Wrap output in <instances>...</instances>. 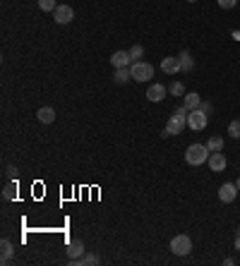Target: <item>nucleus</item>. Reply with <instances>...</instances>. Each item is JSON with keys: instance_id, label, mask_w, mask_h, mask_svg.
I'll use <instances>...</instances> for the list:
<instances>
[{"instance_id": "nucleus-4", "label": "nucleus", "mask_w": 240, "mask_h": 266, "mask_svg": "<svg viewBox=\"0 0 240 266\" xmlns=\"http://www.w3.org/2000/svg\"><path fill=\"white\" fill-rule=\"evenodd\" d=\"M171 252L176 254V257H188L192 252V240L188 235H176L173 240H171Z\"/></svg>"}, {"instance_id": "nucleus-12", "label": "nucleus", "mask_w": 240, "mask_h": 266, "mask_svg": "<svg viewBox=\"0 0 240 266\" xmlns=\"http://www.w3.org/2000/svg\"><path fill=\"white\" fill-rule=\"evenodd\" d=\"M188 110H197L199 106H202V96L197 94V91H188L185 94V103H183Z\"/></svg>"}, {"instance_id": "nucleus-20", "label": "nucleus", "mask_w": 240, "mask_h": 266, "mask_svg": "<svg viewBox=\"0 0 240 266\" xmlns=\"http://www.w3.org/2000/svg\"><path fill=\"white\" fill-rule=\"evenodd\" d=\"M39 7H41L44 12H55L58 2H55V0H39Z\"/></svg>"}, {"instance_id": "nucleus-24", "label": "nucleus", "mask_w": 240, "mask_h": 266, "mask_svg": "<svg viewBox=\"0 0 240 266\" xmlns=\"http://www.w3.org/2000/svg\"><path fill=\"white\" fill-rule=\"evenodd\" d=\"M15 194H17V187H15V185H5V189H2V199H5V202L15 199Z\"/></svg>"}, {"instance_id": "nucleus-16", "label": "nucleus", "mask_w": 240, "mask_h": 266, "mask_svg": "<svg viewBox=\"0 0 240 266\" xmlns=\"http://www.w3.org/2000/svg\"><path fill=\"white\" fill-rule=\"evenodd\" d=\"M82 254H84V242H82V240H72V242L67 245V257H70V259H77Z\"/></svg>"}, {"instance_id": "nucleus-27", "label": "nucleus", "mask_w": 240, "mask_h": 266, "mask_svg": "<svg viewBox=\"0 0 240 266\" xmlns=\"http://www.w3.org/2000/svg\"><path fill=\"white\" fill-rule=\"evenodd\" d=\"M236 250L240 252V235H236Z\"/></svg>"}, {"instance_id": "nucleus-14", "label": "nucleus", "mask_w": 240, "mask_h": 266, "mask_svg": "<svg viewBox=\"0 0 240 266\" xmlns=\"http://www.w3.org/2000/svg\"><path fill=\"white\" fill-rule=\"evenodd\" d=\"M0 262H2V264H7V262H10V259H12V254H15V247H12V242H10V240H2V242H0Z\"/></svg>"}, {"instance_id": "nucleus-2", "label": "nucleus", "mask_w": 240, "mask_h": 266, "mask_svg": "<svg viewBox=\"0 0 240 266\" xmlns=\"http://www.w3.org/2000/svg\"><path fill=\"white\" fill-rule=\"evenodd\" d=\"M209 154H211V151L207 149V144H190V146L185 149V163L192 166V168H197V166L207 163Z\"/></svg>"}, {"instance_id": "nucleus-28", "label": "nucleus", "mask_w": 240, "mask_h": 266, "mask_svg": "<svg viewBox=\"0 0 240 266\" xmlns=\"http://www.w3.org/2000/svg\"><path fill=\"white\" fill-rule=\"evenodd\" d=\"M236 185H238V189H240V177H238V180H236Z\"/></svg>"}, {"instance_id": "nucleus-18", "label": "nucleus", "mask_w": 240, "mask_h": 266, "mask_svg": "<svg viewBox=\"0 0 240 266\" xmlns=\"http://www.w3.org/2000/svg\"><path fill=\"white\" fill-rule=\"evenodd\" d=\"M130 77H132V75H130V67H118L115 75H113V82H115V84H125Z\"/></svg>"}, {"instance_id": "nucleus-8", "label": "nucleus", "mask_w": 240, "mask_h": 266, "mask_svg": "<svg viewBox=\"0 0 240 266\" xmlns=\"http://www.w3.org/2000/svg\"><path fill=\"white\" fill-rule=\"evenodd\" d=\"M207 163H209V168H211V173H221L228 166V158H226L224 151H216V154H209Z\"/></svg>"}, {"instance_id": "nucleus-15", "label": "nucleus", "mask_w": 240, "mask_h": 266, "mask_svg": "<svg viewBox=\"0 0 240 266\" xmlns=\"http://www.w3.org/2000/svg\"><path fill=\"white\" fill-rule=\"evenodd\" d=\"M70 264L72 266H94V264H98V257L96 254H82L77 259H70Z\"/></svg>"}, {"instance_id": "nucleus-17", "label": "nucleus", "mask_w": 240, "mask_h": 266, "mask_svg": "<svg viewBox=\"0 0 240 266\" xmlns=\"http://www.w3.org/2000/svg\"><path fill=\"white\" fill-rule=\"evenodd\" d=\"M178 60H180V67H183V72H192L194 70V60H192V55L188 50H183L180 55H178Z\"/></svg>"}, {"instance_id": "nucleus-5", "label": "nucleus", "mask_w": 240, "mask_h": 266, "mask_svg": "<svg viewBox=\"0 0 240 266\" xmlns=\"http://www.w3.org/2000/svg\"><path fill=\"white\" fill-rule=\"evenodd\" d=\"M207 123H209V115L202 108L190 110V115H188V127H190L192 132H202V130L207 127Z\"/></svg>"}, {"instance_id": "nucleus-23", "label": "nucleus", "mask_w": 240, "mask_h": 266, "mask_svg": "<svg viewBox=\"0 0 240 266\" xmlns=\"http://www.w3.org/2000/svg\"><path fill=\"white\" fill-rule=\"evenodd\" d=\"M142 55H144V48L142 46H132V48H130V60H132V63H137Z\"/></svg>"}, {"instance_id": "nucleus-11", "label": "nucleus", "mask_w": 240, "mask_h": 266, "mask_svg": "<svg viewBox=\"0 0 240 266\" xmlns=\"http://www.w3.org/2000/svg\"><path fill=\"white\" fill-rule=\"evenodd\" d=\"M161 70H163L166 75H178V72H183L180 60L173 58V55H168V58H163V60H161Z\"/></svg>"}, {"instance_id": "nucleus-26", "label": "nucleus", "mask_w": 240, "mask_h": 266, "mask_svg": "<svg viewBox=\"0 0 240 266\" xmlns=\"http://www.w3.org/2000/svg\"><path fill=\"white\" fill-rule=\"evenodd\" d=\"M199 108L204 110V113H207V115H211V110H214V106H211V103H209V101H202V106H199Z\"/></svg>"}, {"instance_id": "nucleus-30", "label": "nucleus", "mask_w": 240, "mask_h": 266, "mask_svg": "<svg viewBox=\"0 0 240 266\" xmlns=\"http://www.w3.org/2000/svg\"><path fill=\"white\" fill-rule=\"evenodd\" d=\"M188 2H197V0H188Z\"/></svg>"}, {"instance_id": "nucleus-22", "label": "nucleus", "mask_w": 240, "mask_h": 266, "mask_svg": "<svg viewBox=\"0 0 240 266\" xmlns=\"http://www.w3.org/2000/svg\"><path fill=\"white\" fill-rule=\"evenodd\" d=\"M228 134H231L233 139H240V118L238 120H233V123L228 125Z\"/></svg>"}, {"instance_id": "nucleus-10", "label": "nucleus", "mask_w": 240, "mask_h": 266, "mask_svg": "<svg viewBox=\"0 0 240 266\" xmlns=\"http://www.w3.org/2000/svg\"><path fill=\"white\" fill-rule=\"evenodd\" d=\"M111 65L118 70V67H130L132 60H130V50H115L111 55Z\"/></svg>"}, {"instance_id": "nucleus-25", "label": "nucleus", "mask_w": 240, "mask_h": 266, "mask_svg": "<svg viewBox=\"0 0 240 266\" xmlns=\"http://www.w3.org/2000/svg\"><path fill=\"white\" fill-rule=\"evenodd\" d=\"M216 2H219L221 10H233V7L238 5V0H216Z\"/></svg>"}, {"instance_id": "nucleus-21", "label": "nucleus", "mask_w": 240, "mask_h": 266, "mask_svg": "<svg viewBox=\"0 0 240 266\" xmlns=\"http://www.w3.org/2000/svg\"><path fill=\"white\" fill-rule=\"evenodd\" d=\"M168 94L171 96H185V87H183L180 82H173V84L168 87Z\"/></svg>"}, {"instance_id": "nucleus-1", "label": "nucleus", "mask_w": 240, "mask_h": 266, "mask_svg": "<svg viewBox=\"0 0 240 266\" xmlns=\"http://www.w3.org/2000/svg\"><path fill=\"white\" fill-rule=\"evenodd\" d=\"M188 115H190V110L185 108V106L176 108V113L171 115V120L163 127V137H178V134L188 127Z\"/></svg>"}, {"instance_id": "nucleus-29", "label": "nucleus", "mask_w": 240, "mask_h": 266, "mask_svg": "<svg viewBox=\"0 0 240 266\" xmlns=\"http://www.w3.org/2000/svg\"><path fill=\"white\" fill-rule=\"evenodd\" d=\"M236 235H240V225H238V230H236Z\"/></svg>"}, {"instance_id": "nucleus-9", "label": "nucleus", "mask_w": 240, "mask_h": 266, "mask_svg": "<svg viewBox=\"0 0 240 266\" xmlns=\"http://www.w3.org/2000/svg\"><path fill=\"white\" fill-rule=\"evenodd\" d=\"M166 96H168V89H166L163 84H151V87L146 89V98H149V103H161Z\"/></svg>"}, {"instance_id": "nucleus-3", "label": "nucleus", "mask_w": 240, "mask_h": 266, "mask_svg": "<svg viewBox=\"0 0 240 266\" xmlns=\"http://www.w3.org/2000/svg\"><path fill=\"white\" fill-rule=\"evenodd\" d=\"M130 75H132L135 82H149V79L154 77V67H151V63L137 60V63L130 65Z\"/></svg>"}, {"instance_id": "nucleus-6", "label": "nucleus", "mask_w": 240, "mask_h": 266, "mask_svg": "<svg viewBox=\"0 0 240 266\" xmlns=\"http://www.w3.org/2000/svg\"><path fill=\"white\" fill-rule=\"evenodd\" d=\"M238 185L236 182H224L221 187H219V199L224 204H233L236 202V197H238Z\"/></svg>"}, {"instance_id": "nucleus-7", "label": "nucleus", "mask_w": 240, "mask_h": 266, "mask_svg": "<svg viewBox=\"0 0 240 266\" xmlns=\"http://www.w3.org/2000/svg\"><path fill=\"white\" fill-rule=\"evenodd\" d=\"M53 19H55V24H70V22L75 19L72 5H58L55 12H53Z\"/></svg>"}, {"instance_id": "nucleus-19", "label": "nucleus", "mask_w": 240, "mask_h": 266, "mask_svg": "<svg viewBox=\"0 0 240 266\" xmlns=\"http://www.w3.org/2000/svg\"><path fill=\"white\" fill-rule=\"evenodd\" d=\"M207 149L211 151V154H216V151H224V139H221V137H211V139L207 141Z\"/></svg>"}, {"instance_id": "nucleus-13", "label": "nucleus", "mask_w": 240, "mask_h": 266, "mask_svg": "<svg viewBox=\"0 0 240 266\" xmlns=\"http://www.w3.org/2000/svg\"><path fill=\"white\" fill-rule=\"evenodd\" d=\"M36 118H39V123H44V125H50L53 120H55V110L44 106V108L36 110Z\"/></svg>"}]
</instances>
